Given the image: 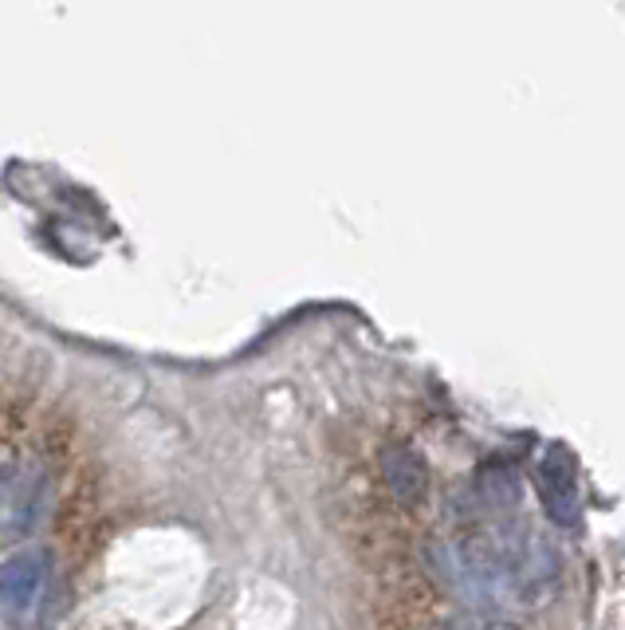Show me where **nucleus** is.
Listing matches in <instances>:
<instances>
[{"mask_svg": "<svg viewBox=\"0 0 625 630\" xmlns=\"http://www.w3.org/2000/svg\"><path fill=\"white\" fill-rule=\"evenodd\" d=\"M44 496H47V481L44 473H24L20 481H9V493H4V504H0V513H4V536H24L32 532V524L40 521V508H44Z\"/></svg>", "mask_w": 625, "mask_h": 630, "instance_id": "4", "label": "nucleus"}, {"mask_svg": "<svg viewBox=\"0 0 625 630\" xmlns=\"http://www.w3.org/2000/svg\"><path fill=\"white\" fill-rule=\"evenodd\" d=\"M47 587V552L28 548L4 559L0 567V619L17 627L36 615L40 599Z\"/></svg>", "mask_w": 625, "mask_h": 630, "instance_id": "1", "label": "nucleus"}, {"mask_svg": "<svg viewBox=\"0 0 625 630\" xmlns=\"http://www.w3.org/2000/svg\"><path fill=\"white\" fill-rule=\"evenodd\" d=\"M539 496L559 528H579V465L563 441H551L539 458Z\"/></svg>", "mask_w": 625, "mask_h": 630, "instance_id": "2", "label": "nucleus"}, {"mask_svg": "<svg viewBox=\"0 0 625 630\" xmlns=\"http://www.w3.org/2000/svg\"><path fill=\"white\" fill-rule=\"evenodd\" d=\"M9 469H4V465H0V504H4V493H9Z\"/></svg>", "mask_w": 625, "mask_h": 630, "instance_id": "5", "label": "nucleus"}, {"mask_svg": "<svg viewBox=\"0 0 625 630\" xmlns=\"http://www.w3.org/2000/svg\"><path fill=\"white\" fill-rule=\"evenodd\" d=\"M382 473L390 493L402 504H421L430 493V469H425V458L413 445H390L382 453Z\"/></svg>", "mask_w": 625, "mask_h": 630, "instance_id": "3", "label": "nucleus"}]
</instances>
